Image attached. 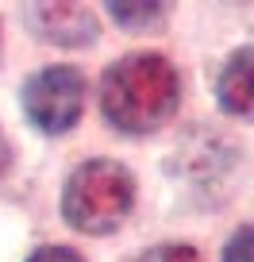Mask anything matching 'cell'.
Returning <instances> with one entry per match:
<instances>
[{
	"label": "cell",
	"instance_id": "cell-4",
	"mask_svg": "<svg viewBox=\"0 0 254 262\" xmlns=\"http://www.w3.org/2000/svg\"><path fill=\"white\" fill-rule=\"evenodd\" d=\"M27 27L58 47H89L97 39V16L81 4H31Z\"/></svg>",
	"mask_w": 254,
	"mask_h": 262
},
{
	"label": "cell",
	"instance_id": "cell-5",
	"mask_svg": "<svg viewBox=\"0 0 254 262\" xmlns=\"http://www.w3.org/2000/svg\"><path fill=\"white\" fill-rule=\"evenodd\" d=\"M216 97L227 116L254 120V47H243L227 58L220 81H216Z\"/></svg>",
	"mask_w": 254,
	"mask_h": 262
},
{
	"label": "cell",
	"instance_id": "cell-8",
	"mask_svg": "<svg viewBox=\"0 0 254 262\" xmlns=\"http://www.w3.org/2000/svg\"><path fill=\"white\" fill-rule=\"evenodd\" d=\"M223 262H254V228H243L227 239L223 247Z\"/></svg>",
	"mask_w": 254,
	"mask_h": 262
},
{
	"label": "cell",
	"instance_id": "cell-2",
	"mask_svg": "<svg viewBox=\"0 0 254 262\" xmlns=\"http://www.w3.org/2000/svg\"><path fill=\"white\" fill-rule=\"evenodd\" d=\"M135 205V181L112 158H93L77 166L62 193V216L85 235L116 231Z\"/></svg>",
	"mask_w": 254,
	"mask_h": 262
},
{
	"label": "cell",
	"instance_id": "cell-9",
	"mask_svg": "<svg viewBox=\"0 0 254 262\" xmlns=\"http://www.w3.org/2000/svg\"><path fill=\"white\" fill-rule=\"evenodd\" d=\"M27 262H85L77 251H70V247H42V251H35Z\"/></svg>",
	"mask_w": 254,
	"mask_h": 262
},
{
	"label": "cell",
	"instance_id": "cell-6",
	"mask_svg": "<svg viewBox=\"0 0 254 262\" xmlns=\"http://www.w3.org/2000/svg\"><path fill=\"white\" fill-rule=\"evenodd\" d=\"M112 8V16L120 19L123 27H154L158 19L166 16V4H127V0H116V4H108Z\"/></svg>",
	"mask_w": 254,
	"mask_h": 262
},
{
	"label": "cell",
	"instance_id": "cell-10",
	"mask_svg": "<svg viewBox=\"0 0 254 262\" xmlns=\"http://www.w3.org/2000/svg\"><path fill=\"white\" fill-rule=\"evenodd\" d=\"M8 166H12V143L4 139V131H0V178L8 173Z\"/></svg>",
	"mask_w": 254,
	"mask_h": 262
},
{
	"label": "cell",
	"instance_id": "cell-3",
	"mask_svg": "<svg viewBox=\"0 0 254 262\" xmlns=\"http://www.w3.org/2000/svg\"><path fill=\"white\" fill-rule=\"evenodd\" d=\"M85 77L74 66H47L24 85V112L47 135H62L81 120Z\"/></svg>",
	"mask_w": 254,
	"mask_h": 262
},
{
	"label": "cell",
	"instance_id": "cell-1",
	"mask_svg": "<svg viewBox=\"0 0 254 262\" xmlns=\"http://www.w3.org/2000/svg\"><path fill=\"white\" fill-rule=\"evenodd\" d=\"M177 70L162 54H127L104 70L100 108L108 123L127 135H147L177 112Z\"/></svg>",
	"mask_w": 254,
	"mask_h": 262
},
{
	"label": "cell",
	"instance_id": "cell-7",
	"mask_svg": "<svg viewBox=\"0 0 254 262\" xmlns=\"http://www.w3.org/2000/svg\"><path fill=\"white\" fill-rule=\"evenodd\" d=\"M135 262H204L193 247H185V243H166V247H154V251H147L143 258H135Z\"/></svg>",
	"mask_w": 254,
	"mask_h": 262
}]
</instances>
